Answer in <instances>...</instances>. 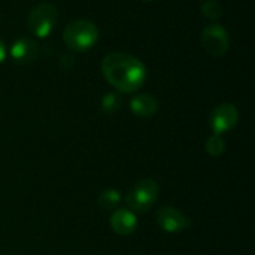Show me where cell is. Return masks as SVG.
Listing matches in <instances>:
<instances>
[{
	"label": "cell",
	"instance_id": "cell-1",
	"mask_svg": "<svg viewBox=\"0 0 255 255\" xmlns=\"http://www.w3.org/2000/svg\"><path fill=\"white\" fill-rule=\"evenodd\" d=\"M102 72L106 81L118 91L136 93L146 79V69L140 60L123 52H112L103 58Z\"/></svg>",
	"mask_w": 255,
	"mask_h": 255
},
{
	"label": "cell",
	"instance_id": "cell-2",
	"mask_svg": "<svg viewBox=\"0 0 255 255\" xmlns=\"http://www.w3.org/2000/svg\"><path fill=\"white\" fill-rule=\"evenodd\" d=\"M99 31L97 27L87 19H76L66 25L63 31V40L69 49L76 52H84L94 46L97 42Z\"/></svg>",
	"mask_w": 255,
	"mask_h": 255
},
{
	"label": "cell",
	"instance_id": "cell-3",
	"mask_svg": "<svg viewBox=\"0 0 255 255\" xmlns=\"http://www.w3.org/2000/svg\"><path fill=\"white\" fill-rule=\"evenodd\" d=\"M158 197V184L154 179L145 178L133 185V188L126 196V203L130 211L137 214L148 212Z\"/></svg>",
	"mask_w": 255,
	"mask_h": 255
},
{
	"label": "cell",
	"instance_id": "cell-4",
	"mask_svg": "<svg viewBox=\"0 0 255 255\" xmlns=\"http://www.w3.org/2000/svg\"><path fill=\"white\" fill-rule=\"evenodd\" d=\"M58 21L57 9L49 3H40L31 9L27 18L28 30L37 37H46Z\"/></svg>",
	"mask_w": 255,
	"mask_h": 255
},
{
	"label": "cell",
	"instance_id": "cell-5",
	"mask_svg": "<svg viewBox=\"0 0 255 255\" xmlns=\"http://www.w3.org/2000/svg\"><path fill=\"white\" fill-rule=\"evenodd\" d=\"M200 40L206 52H209L212 57H221L223 54L227 52L230 46V39L227 31L218 24H211L205 27Z\"/></svg>",
	"mask_w": 255,
	"mask_h": 255
},
{
	"label": "cell",
	"instance_id": "cell-6",
	"mask_svg": "<svg viewBox=\"0 0 255 255\" xmlns=\"http://www.w3.org/2000/svg\"><path fill=\"white\" fill-rule=\"evenodd\" d=\"M157 224L166 233H181L191 227V220L173 206H163L155 214Z\"/></svg>",
	"mask_w": 255,
	"mask_h": 255
},
{
	"label": "cell",
	"instance_id": "cell-7",
	"mask_svg": "<svg viewBox=\"0 0 255 255\" xmlns=\"http://www.w3.org/2000/svg\"><path fill=\"white\" fill-rule=\"evenodd\" d=\"M239 120L238 109L230 103H223L214 109L211 114V127L214 130V134H223L229 130H232Z\"/></svg>",
	"mask_w": 255,
	"mask_h": 255
},
{
	"label": "cell",
	"instance_id": "cell-8",
	"mask_svg": "<svg viewBox=\"0 0 255 255\" xmlns=\"http://www.w3.org/2000/svg\"><path fill=\"white\" fill-rule=\"evenodd\" d=\"M111 229L120 236H128L137 229L136 214L130 209H117L111 215Z\"/></svg>",
	"mask_w": 255,
	"mask_h": 255
},
{
	"label": "cell",
	"instance_id": "cell-9",
	"mask_svg": "<svg viewBox=\"0 0 255 255\" xmlns=\"http://www.w3.org/2000/svg\"><path fill=\"white\" fill-rule=\"evenodd\" d=\"M12 58L19 63V64H30L37 58L39 54V48L37 43L31 39L27 37H21L16 42H13L12 49H10Z\"/></svg>",
	"mask_w": 255,
	"mask_h": 255
},
{
	"label": "cell",
	"instance_id": "cell-10",
	"mask_svg": "<svg viewBox=\"0 0 255 255\" xmlns=\"http://www.w3.org/2000/svg\"><path fill=\"white\" fill-rule=\"evenodd\" d=\"M130 109L134 115L142 118H149L157 114L158 111V102L151 94H139L131 99Z\"/></svg>",
	"mask_w": 255,
	"mask_h": 255
},
{
	"label": "cell",
	"instance_id": "cell-11",
	"mask_svg": "<svg viewBox=\"0 0 255 255\" xmlns=\"http://www.w3.org/2000/svg\"><path fill=\"white\" fill-rule=\"evenodd\" d=\"M120 202H121V193H120L118 190H115V188H108V190H105V191L99 196V199H97L99 206H100L102 209H105V211H112V209H115V208L120 205Z\"/></svg>",
	"mask_w": 255,
	"mask_h": 255
},
{
	"label": "cell",
	"instance_id": "cell-12",
	"mask_svg": "<svg viewBox=\"0 0 255 255\" xmlns=\"http://www.w3.org/2000/svg\"><path fill=\"white\" fill-rule=\"evenodd\" d=\"M205 149H206V152L211 154L212 157H218V155H221V154L224 152V149H226V142H224V139L221 137V134H212V136L206 140Z\"/></svg>",
	"mask_w": 255,
	"mask_h": 255
},
{
	"label": "cell",
	"instance_id": "cell-13",
	"mask_svg": "<svg viewBox=\"0 0 255 255\" xmlns=\"http://www.w3.org/2000/svg\"><path fill=\"white\" fill-rule=\"evenodd\" d=\"M121 106V96L118 93H108L102 99V109L106 114H114L120 109Z\"/></svg>",
	"mask_w": 255,
	"mask_h": 255
},
{
	"label": "cell",
	"instance_id": "cell-14",
	"mask_svg": "<svg viewBox=\"0 0 255 255\" xmlns=\"http://www.w3.org/2000/svg\"><path fill=\"white\" fill-rule=\"evenodd\" d=\"M202 13L209 18V19H218L223 13L221 10V4L217 1V0H205L202 3V7H200Z\"/></svg>",
	"mask_w": 255,
	"mask_h": 255
},
{
	"label": "cell",
	"instance_id": "cell-15",
	"mask_svg": "<svg viewBox=\"0 0 255 255\" xmlns=\"http://www.w3.org/2000/svg\"><path fill=\"white\" fill-rule=\"evenodd\" d=\"M4 55H6V52H4V46H3V43L0 42V63L4 60Z\"/></svg>",
	"mask_w": 255,
	"mask_h": 255
},
{
	"label": "cell",
	"instance_id": "cell-16",
	"mask_svg": "<svg viewBox=\"0 0 255 255\" xmlns=\"http://www.w3.org/2000/svg\"><path fill=\"white\" fill-rule=\"evenodd\" d=\"M143 1H152V0H143Z\"/></svg>",
	"mask_w": 255,
	"mask_h": 255
}]
</instances>
